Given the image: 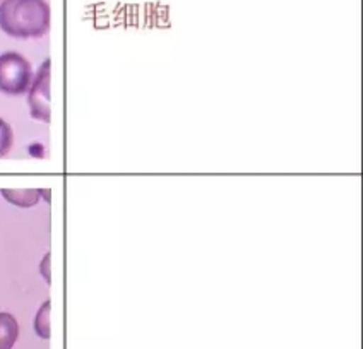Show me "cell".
I'll return each instance as SVG.
<instances>
[{"label": "cell", "mask_w": 363, "mask_h": 349, "mask_svg": "<svg viewBox=\"0 0 363 349\" xmlns=\"http://www.w3.org/2000/svg\"><path fill=\"white\" fill-rule=\"evenodd\" d=\"M0 30L11 38H41L50 30V6L47 0H2Z\"/></svg>", "instance_id": "6da1fadb"}, {"label": "cell", "mask_w": 363, "mask_h": 349, "mask_svg": "<svg viewBox=\"0 0 363 349\" xmlns=\"http://www.w3.org/2000/svg\"><path fill=\"white\" fill-rule=\"evenodd\" d=\"M33 69L28 59L18 52L0 55V93L7 96H23L30 91Z\"/></svg>", "instance_id": "7a4b0ae2"}, {"label": "cell", "mask_w": 363, "mask_h": 349, "mask_svg": "<svg viewBox=\"0 0 363 349\" xmlns=\"http://www.w3.org/2000/svg\"><path fill=\"white\" fill-rule=\"evenodd\" d=\"M50 59H47L40 65L38 72L33 77L30 91H28L31 117L43 123L50 122Z\"/></svg>", "instance_id": "3957f363"}, {"label": "cell", "mask_w": 363, "mask_h": 349, "mask_svg": "<svg viewBox=\"0 0 363 349\" xmlns=\"http://www.w3.org/2000/svg\"><path fill=\"white\" fill-rule=\"evenodd\" d=\"M0 195L12 205H18V207L28 209L35 207L40 202L41 194L40 188H26V190H14V188H2Z\"/></svg>", "instance_id": "277c9868"}, {"label": "cell", "mask_w": 363, "mask_h": 349, "mask_svg": "<svg viewBox=\"0 0 363 349\" xmlns=\"http://www.w3.org/2000/svg\"><path fill=\"white\" fill-rule=\"evenodd\" d=\"M19 338V324L12 314L0 311V349H12Z\"/></svg>", "instance_id": "5b68a950"}, {"label": "cell", "mask_w": 363, "mask_h": 349, "mask_svg": "<svg viewBox=\"0 0 363 349\" xmlns=\"http://www.w3.org/2000/svg\"><path fill=\"white\" fill-rule=\"evenodd\" d=\"M50 299H47L35 317V332L41 339H50Z\"/></svg>", "instance_id": "8992f818"}, {"label": "cell", "mask_w": 363, "mask_h": 349, "mask_svg": "<svg viewBox=\"0 0 363 349\" xmlns=\"http://www.w3.org/2000/svg\"><path fill=\"white\" fill-rule=\"evenodd\" d=\"M12 144H14V132L12 127L6 120L0 118V158H4L11 151Z\"/></svg>", "instance_id": "52a82bcc"}, {"label": "cell", "mask_w": 363, "mask_h": 349, "mask_svg": "<svg viewBox=\"0 0 363 349\" xmlns=\"http://www.w3.org/2000/svg\"><path fill=\"white\" fill-rule=\"evenodd\" d=\"M40 274L43 276L45 281H47V285H50L52 282V253L50 252H48L47 256L43 257V261H41Z\"/></svg>", "instance_id": "ba28073f"}, {"label": "cell", "mask_w": 363, "mask_h": 349, "mask_svg": "<svg viewBox=\"0 0 363 349\" xmlns=\"http://www.w3.org/2000/svg\"><path fill=\"white\" fill-rule=\"evenodd\" d=\"M40 194L45 199V202H50V195H52L50 190H40Z\"/></svg>", "instance_id": "9c48e42d"}, {"label": "cell", "mask_w": 363, "mask_h": 349, "mask_svg": "<svg viewBox=\"0 0 363 349\" xmlns=\"http://www.w3.org/2000/svg\"><path fill=\"white\" fill-rule=\"evenodd\" d=\"M0 2H2V0H0Z\"/></svg>", "instance_id": "30bf717a"}]
</instances>
